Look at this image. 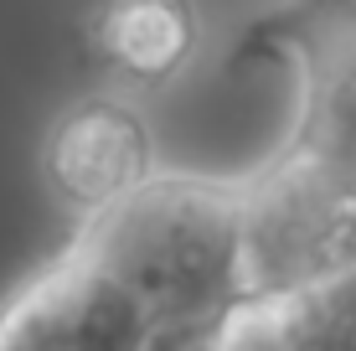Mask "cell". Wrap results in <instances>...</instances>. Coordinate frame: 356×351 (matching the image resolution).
Returning <instances> with one entry per match:
<instances>
[{"instance_id":"obj_1","label":"cell","mask_w":356,"mask_h":351,"mask_svg":"<svg viewBox=\"0 0 356 351\" xmlns=\"http://www.w3.org/2000/svg\"><path fill=\"white\" fill-rule=\"evenodd\" d=\"M72 248L134 300L170 346L212 341L238 289V181L145 176L119 202L88 212Z\"/></svg>"},{"instance_id":"obj_2","label":"cell","mask_w":356,"mask_h":351,"mask_svg":"<svg viewBox=\"0 0 356 351\" xmlns=\"http://www.w3.org/2000/svg\"><path fill=\"white\" fill-rule=\"evenodd\" d=\"M356 263V171L289 150L238 181V289L284 295Z\"/></svg>"},{"instance_id":"obj_3","label":"cell","mask_w":356,"mask_h":351,"mask_svg":"<svg viewBox=\"0 0 356 351\" xmlns=\"http://www.w3.org/2000/svg\"><path fill=\"white\" fill-rule=\"evenodd\" d=\"M268 57L300 72V119L289 150H310L356 171V0H294L253 21L232 47V67Z\"/></svg>"},{"instance_id":"obj_4","label":"cell","mask_w":356,"mask_h":351,"mask_svg":"<svg viewBox=\"0 0 356 351\" xmlns=\"http://www.w3.org/2000/svg\"><path fill=\"white\" fill-rule=\"evenodd\" d=\"M0 351H207V341H161L124 289L67 243L0 305Z\"/></svg>"},{"instance_id":"obj_5","label":"cell","mask_w":356,"mask_h":351,"mask_svg":"<svg viewBox=\"0 0 356 351\" xmlns=\"http://www.w3.org/2000/svg\"><path fill=\"white\" fill-rule=\"evenodd\" d=\"M47 176L72 207L98 212L150 176V135L129 104L88 99L57 119L47 145Z\"/></svg>"},{"instance_id":"obj_6","label":"cell","mask_w":356,"mask_h":351,"mask_svg":"<svg viewBox=\"0 0 356 351\" xmlns=\"http://www.w3.org/2000/svg\"><path fill=\"white\" fill-rule=\"evenodd\" d=\"M196 47V16L186 0H93L88 52L124 78L165 83Z\"/></svg>"}]
</instances>
